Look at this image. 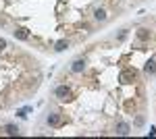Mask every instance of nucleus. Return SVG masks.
Here are the masks:
<instances>
[{
    "label": "nucleus",
    "mask_w": 156,
    "mask_h": 139,
    "mask_svg": "<svg viewBox=\"0 0 156 139\" xmlns=\"http://www.w3.org/2000/svg\"><path fill=\"white\" fill-rule=\"evenodd\" d=\"M144 73H146V75H156V60H154V58H150V60L146 62Z\"/></svg>",
    "instance_id": "nucleus-6"
},
{
    "label": "nucleus",
    "mask_w": 156,
    "mask_h": 139,
    "mask_svg": "<svg viewBox=\"0 0 156 139\" xmlns=\"http://www.w3.org/2000/svg\"><path fill=\"white\" fill-rule=\"evenodd\" d=\"M12 33H15L17 40H29V29H27V27H17Z\"/></svg>",
    "instance_id": "nucleus-4"
},
{
    "label": "nucleus",
    "mask_w": 156,
    "mask_h": 139,
    "mask_svg": "<svg viewBox=\"0 0 156 139\" xmlns=\"http://www.w3.org/2000/svg\"><path fill=\"white\" fill-rule=\"evenodd\" d=\"M54 98H58L60 102H69L73 98V92L69 85H58L56 89H54Z\"/></svg>",
    "instance_id": "nucleus-1"
},
{
    "label": "nucleus",
    "mask_w": 156,
    "mask_h": 139,
    "mask_svg": "<svg viewBox=\"0 0 156 139\" xmlns=\"http://www.w3.org/2000/svg\"><path fill=\"white\" fill-rule=\"evenodd\" d=\"M135 77H137V73H135L133 69H125L119 75V81L123 83V85H127V83H133V81H135Z\"/></svg>",
    "instance_id": "nucleus-2"
},
{
    "label": "nucleus",
    "mask_w": 156,
    "mask_h": 139,
    "mask_svg": "<svg viewBox=\"0 0 156 139\" xmlns=\"http://www.w3.org/2000/svg\"><path fill=\"white\" fill-rule=\"evenodd\" d=\"M69 48V42L67 40H58L56 44H54V52H62V50H67Z\"/></svg>",
    "instance_id": "nucleus-9"
},
{
    "label": "nucleus",
    "mask_w": 156,
    "mask_h": 139,
    "mask_svg": "<svg viewBox=\"0 0 156 139\" xmlns=\"http://www.w3.org/2000/svg\"><path fill=\"white\" fill-rule=\"evenodd\" d=\"M94 19H96V21H106L108 19L106 11H104V9H96V11H94Z\"/></svg>",
    "instance_id": "nucleus-8"
},
{
    "label": "nucleus",
    "mask_w": 156,
    "mask_h": 139,
    "mask_svg": "<svg viewBox=\"0 0 156 139\" xmlns=\"http://www.w3.org/2000/svg\"><path fill=\"white\" fill-rule=\"evenodd\" d=\"M31 110H34L31 106H25V108H19V110H17V116H19V118H25V116L29 114Z\"/></svg>",
    "instance_id": "nucleus-11"
},
{
    "label": "nucleus",
    "mask_w": 156,
    "mask_h": 139,
    "mask_svg": "<svg viewBox=\"0 0 156 139\" xmlns=\"http://www.w3.org/2000/svg\"><path fill=\"white\" fill-rule=\"evenodd\" d=\"M4 133L15 137V135H19V127H17V125H6V127H4Z\"/></svg>",
    "instance_id": "nucleus-10"
},
{
    "label": "nucleus",
    "mask_w": 156,
    "mask_h": 139,
    "mask_svg": "<svg viewBox=\"0 0 156 139\" xmlns=\"http://www.w3.org/2000/svg\"><path fill=\"white\" fill-rule=\"evenodd\" d=\"M125 37H127V29H123V31H121V33H119V37H117V40H119V42H123Z\"/></svg>",
    "instance_id": "nucleus-13"
},
{
    "label": "nucleus",
    "mask_w": 156,
    "mask_h": 139,
    "mask_svg": "<svg viewBox=\"0 0 156 139\" xmlns=\"http://www.w3.org/2000/svg\"><path fill=\"white\" fill-rule=\"evenodd\" d=\"M129 133H131V127H129L127 123H119V125H117V135H123V137H125V135H129Z\"/></svg>",
    "instance_id": "nucleus-7"
},
{
    "label": "nucleus",
    "mask_w": 156,
    "mask_h": 139,
    "mask_svg": "<svg viewBox=\"0 0 156 139\" xmlns=\"http://www.w3.org/2000/svg\"><path fill=\"white\" fill-rule=\"evenodd\" d=\"M83 69H85V60H83V58L73 60V64H71V71H73V73H83Z\"/></svg>",
    "instance_id": "nucleus-5"
},
{
    "label": "nucleus",
    "mask_w": 156,
    "mask_h": 139,
    "mask_svg": "<svg viewBox=\"0 0 156 139\" xmlns=\"http://www.w3.org/2000/svg\"><path fill=\"white\" fill-rule=\"evenodd\" d=\"M46 123H48L50 127H60V125L65 123V118H62V114H58V112H54V114H48V118H46Z\"/></svg>",
    "instance_id": "nucleus-3"
},
{
    "label": "nucleus",
    "mask_w": 156,
    "mask_h": 139,
    "mask_svg": "<svg viewBox=\"0 0 156 139\" xmlns=\"http://www.w3.org/2000/svg\"><path fill=\"white\" fill-rule=\"evenodd\" d=\"M137 37H140L142 42H146V40H150V31H148V29H140V31H137Z\"/></svg>",
    "instance_id": "nucleus-12"
},
{
    "label": "nucleus",
    "mask_w": 156,
    "mask_h": 139,
    "mask_svg": "<svg viewBox=\"0 0 156 139\" xmlns=\"http://www.w3.org/2000/svg\"><path fill=\"white\" fill-rule=\"evenodd\" d=\"M135 125L142 127V125H144V116H137V118H135Z\"/></svg>",
    "instance_id": "nucleus-14"
},
{
    "label": "nucleus",
    "mask_w": 156,
    "mask_h": 139,
    "mask_svg": "<svg viewBox=\"0 0 156 139\" xmlns=\"http://www.w3.org/2000/svg\"><path fill=\"white\" fill-rule=\"evenodd\" d=\"M2 48H6V40H2V37H0V50H2Z\"/></svg>",
    "instance_id": "nucleus-15"
}]
</instances>
